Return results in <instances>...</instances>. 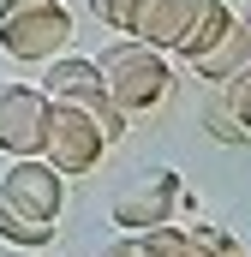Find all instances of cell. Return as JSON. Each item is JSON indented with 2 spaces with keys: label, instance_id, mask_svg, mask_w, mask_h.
<instances>
[{
  "label": "cell",
  "instance_id": "8",
  "mask_svg": "<svg viewBox=\"0 0 251 257\" xmlns=\"http://www.w3.org/2000/svg\"><path fill=\"white\" fill-rule=\"evenodd\" d=\"M42 96L48 102H90L102 96V72L90 54H54L48 72H42Z\"/></svg>",
  "mask_w": 251,
  "mask_h": 257
},
{
  "label": "cell",
  "instance_id": "1",
  "mask_svg": "<svg viewBox=\"0 0 251 257\" xmlns=\"http://www.w3.org/2000/svg\"><path fill=\"white\" fill-rule=\"evenodd\" d=\"M96 72H102V90H108V102L120 108L126 120L132 114H156L168 96H174V66L162 48H150V42H108L102 54H96Z\"/></svg>",
  "mask_w": 251,
  "mask_h": 257
},
{
  "label": "cell",
  "instance_id": "5",
  "mask_svg": "<svg viewBox=\"0 0 251 257\" xmlns=\"http://www.w3.org/2000/svg\"><path fill=\"white\" fill-rule=\"evenodd\" d=\"M42 120H48L42 84H0V156L6 162L42 150Z\"/></svg>",
  "mask_w": 251,
  "mask_h": 257
},
{
  "label": "cell",
  "instance_id": "3",
  "mask_svg": "<svg viewBox=\"0 0 251 257\" xmlns=\"http://www.w3.org/2000/svg\"><path fill=\"white\" fill-rule=\"evenodd\" d=\"M72 42V12L66 0L54 6H30V12H0V54L18 66H48Z\"/></svg>",
  "mask_w": 251,
  "mask_h": 257
},
{
  "label": "cell",
  "instance_id": "13",
  "mask_svg": "<svg viewBox=\"0 0 251 257\" xmlns=\"http://www.w3.org/2000/svg\"><path fill=\"white\" fill-rule=\"evenodd\" d=\"M132 6H138V0H90V18H96L102 30H120V36H126V24H132Z\"/></svg>",
  "mask_w": 251,
  "mask_h": 257
},
{
  "label": "cell",
  "instance_id": "16",
  "mask_svg": "<svg viewBox=\"0 0 251 257\" xmlns=\"http://www.w3.org/2000/svg\"><path fill=\"white\" fill-rule=\"evenodd\" d=\"M30 257H48V251H30Z\"/></svg>",
  "mask_w": 251,
  "mask_h": 257
},
{
  "label": "cell",
  "instance_id": "9",
  "mask_svg": "<svg viewBox=\"0 0 251 257\" xmlns=\"http://www.w3.org/2000/svg\"><path fill=\"white\" fill-rule=\"evenodd\" d=\"M191 72H197V78H209V84H227L233 72H251V24H245V18H233V24H227V36H221L209 54H197V60H191Z\"/></svg>",
  "mask_w": 251,
  "mask_h": 257
},
{
  "label": "cell",
  "instance_id": "14",
  "mask_svg": "<svg viewBox=\"0 0 251 257\" xmlns=\"http://www.w3.org/2000/svg\"><path fill=\"white\" fill-rule=\"evenodd\" d=\"M96 257H144V251H138V239L126 233V239H114V245H102V251H96Z\"/></svg>",
  "mask_w": 251,
  "mask_h": 257
},
{
  "label": "cell",
  "instance_id": "10",
  "mask_svg": "<svg viewBox=\"0 0 251 257\" xmlns=\"http://www.w3.org/2000/svg\"><path fill=\"white\" fill-rule=\"evenodd\" d=\"M233 18H239V12H233L227 0H197V12H191V24H186V36L174 42V54L191 66L197 54H209V48L227 36V24H233Z\"/></svg>",
  "mask_w": 251,
  "mask_h": 257
},
{
  "label": "cell",
  "instance_id": "15",
  "mask_svg": "<svg viewBox=\"0 0 251 257\" xmlns=\"http://www.w3.org/2000/svg\"><path fill=\"white\" fill-rule=\"evenodd\" d=\"M30 6H54V0H0V12H30Z\"/></svg>",
  "mask_w": 251,
  "mask_h": 257
},
{
  "label": "cell",
  "instance_id": "11",
  "mask_svg": "<svg viewBox=\"0 0 251 257\" xmlns=\"http://www.w3.org/2000/svg\"><path fill=\"white\" fill-rule=\"evenodd\" d=\"M132 239H138V251H144V257H209V251H203V239H197L191 227H174V221L144 227V233H132Z\"/></svg>",
  "mask_w": 251,
  "mask_h": 257
},
{
  "label": "cell",
  "instance_id": "12",
  "mask_svg": "<svg viewBox=\"0 0 251 257\" xmlns=\"http://www.w3.org/2000/svg\"><path fill=\"white\" fill-rule=\"evenodd\" d=\"M0 239L6 245H24V251H48L54 245V227L48 221H30V215H18V209L0 203Z\"/></svg>",
  "mask_w": 251,
  "mask_h": 257
},
{
  "label": "cell",
  "instance_id": "6",
  "mask_svg": "<svg viewBox=\"0 0 251 257\" xmlns=\"http://www.w3.org/2000/svg\"><path fill=\"white\" fill-rule=\"evenodd\" d=\"M180 203H186V192H180V180H174V174H150V180H138L132 192H120L114 221H120L126 233H144V227L174 221V209H180Z\"/></svg>",
  "mask_w": 251,
  "mask_h": 257
},
{
  "label": "cell",
  "instance_id": "2",
  "mask_svg": "<svg viewBox=\"0 0 251 257\" xmlns=\"http://www.w3.org/2000/svg\"><path fill=\"white\" fill-rule=\"evenodd\" d=\"M54 174H96L102 156H108V138L96 132V120L72 102H48V120H42V150H36Z\"/></svg>",
  "mask_w": 251,
  "mask_h": 257
},
{
  "label": "cell",
  "instance_id": "4",
  "mask_svg": "<svg viewBox=\"0 0 251 257\" xmlns=\"http://www.w3.org/2000/svg\"><path fill=\"white\" fill-rule=\"evenodd\" d=\"M0 203L54 227L60 209H66V174H54L42 156H12L6 162V180H0Z\"/></svg>",
  "mask_w": 251,
  "mask_h": 257
},
{
  "label": "cell",
  "instance_id": "7",
  "mask_svg": "<svg viewBox=\"0 0 251 257\" xmlns=\"http://www.w3.org/2000/svg\"><path fill=\"white\" fill-rule=\"evenodd\" d=\"M191 12H197V0H138L126 36H132V42H150V48H162V54H174V42L186 36V24H191Z\"/></svg>",
  "mask_w": 251,
  "mask_h": 257
}]
</instances>
